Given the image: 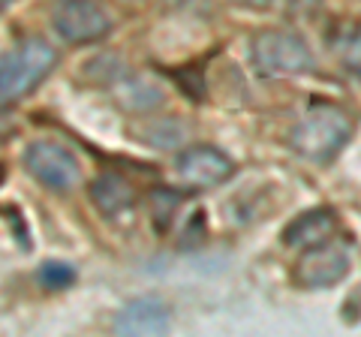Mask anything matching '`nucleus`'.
<instances>
[{
    "instance_id": "1",
    "label": "nucleus",
    "mask_w": 361,
    "mask_h": 337,
    "mask_svg": "<svg viewBox=\"0 0 361 337\" xmlns=\"http://www.w3.org/2000/svg\"><path fill=\"white\" fill-rule=\"evenodd\" d=\"M349 139H353V115L334 103L307 109L289 130V148L310 163L334 160Z\"/></svg>"
},
{
    "instance_id": "2",
    "label": "nucleus",
    "mask_w": 361,
    "mask_h": 337,
    "mask_svg": "<svg viewBox=\"0 0 361 337\" xmlns=\"http://www.w3.org/2000/svg\"><path fill=\"white\" fill-rule=\"evenodd\" d=\"M54 61L58 54L42 39H25L0 54V106L27 97L54 70Z\"/></svg>"
},
{
    "instance_id": "3",
    "label": "nucleus",
    "mask_w": 361,
    "mask_h": 337,
    "mask_svg": "<svg viewBox=\"0 0 361 337\" xmlns=\"http://www.w3.org/2000/svg\"><path fill=\"white\" fill-rule=\"evenodd\" d=\"M250 58L256 73L265 78L304 75L316 66L310 46L292 30H259L250 39Z\"/></svg>"
},
{
    "instance_id": "4",
    "label": "nucleus",
    "mask_w": 361,
    "mask_h": 337,
    "mask_svg": "<svg viewBox=\"0 0 361 337\" xmlns=\"http://www.w3.org/2000/svg\"><path fill=\"white\" fill-rule=\"evenodd\" d=\"M355 244L349 238H325L322 244H313L301 253L295 265V280L304 289H325L343 280L353 268Z\"/></svg>"
},
{
    "instance_id": "5",
    "label": "nucleus",
    "mask_w": 361,
    "mask_h": 337,
    "mask_svg": "<svg viewBox=\"0 0 361 337\" xmlns=\"http://www.w3.org/2000/svg\"><path fill=\"white\" fill-rule=\"evenodd\" d=\"M25 166L39 184L58 190V193L73 190L82 178L78 157L61 142H30L25 151Z\"/></svg>"
},
{
    "instance_id": "6",
    "label": "nucleus",
    "mask_w": 361,
    "mask_h": 337,
    "mask_svg": "<svg viewBox=\"0 0 361 337\" xmlns=\"http://www.w3.org/2000/svg\"><path fill=\"white\" fill-rule=\"evenodd\" d=\"M51 25L66 42H94L111 30V16L97 0H54Z\"/></svg>"
},
{
    "instance_id": "7",
    "label": "nucleus",
    "mask_w": 361,
    "mask_h": 337,
    "mask_svg": "<svg viewBox=\"0 0 361 337\" xmlns=\"http://www.w3.org/2000/svg\"><path fill=\"white\" fill-rule=\"evenodd\" d=\"M235 172V163L229 154H223L214 145H196L178 154L175 160V175L178 181L190 190H208L223 184L226 178Z\"/></svg>"
},
{
    "instance_id": "8",
    "label": "nucleus",
    "mask_w": 361,
    "mask_h": 337,
    "mask_svg": "<svg viewBox=\"0 0 361 337\" xmlns=\"http://www.w3.org/2000/svg\"><path fill=\"white\" fill-rule=\"evenodd\" d=\"M172 319H169L166 307L154 298H139L127 305L118 319H115V331L118 334H139V337H151V334H169Z\"/></svg>"
},
{
    "instance_id": "9",
    "label": "nucleus",
    "mask_w": 361,
    "mask_h": 337,
    "mask_svg": "<svg viewBox=\"0 0 361 337\" xmlns=\"http://www.w3.org/2000/svg\"><path fill=\"white\" fill-rule=\"evenodd\" d=\"M334 232H337V217L329 208H316V211H307V214H301L289 223L283 229V241H286V247H295V250H307V247L331 238Z\"/></svg>"
},
{
    "instance_id": "10",
    "label": "nucleus",
    "mask_w": 361,
    "mask_h": 337,
    "mask_svg": "<svg viewBox=\"0 0 361 337\" xmlns=\"http://www.w3.org/2000/svg\"><path fill=\"white\" fill-rule=\"evenodd\" d=\"M90 199L97 202V208L103 211V214L118 217L123 211L133 208L135 190L127 178H121L115 172H103L99 178H94V184H90Z\"/></svg>"
},
{
    "instance_id": "11",
    "label": "nucleus",
    "mask_w": 361,
    "mask_h": 337,
    "mask_svg": "<svg viewBox=\"0 0 361 337\" xmlns=\"http://www.w3.org/2000/svg\"><path fill=\"white\" fill-rule=\"evenodd\" d=\"M39 280L45 289H66V286H73V280H75V268L66 262H45L39 268Z\"/></svg>"
},
{
    "instance_id": "12",
    "label": "nucleus",
    "mask_w": 361,
    "mask_h": 337,
    "mask_svg": "<svg viewBox=\"0 0 361 337\" xmlns=\"http://www.w3.org/2000/svg\"><path fill=\"white\" fill-rule=\"evenodd\" d=\"M232 4L247 6V9H268V6H274V0H232Z\"/></svg>"
},
{
    "instance_id": "13",
    "label": "nucleus",
    "mask_w": 361,
    "mask_h": 337,
    "mask_svg": "<svg viewBox=\"0 0 361 337\" xmlns=\"http://www.w3.org/2000/svg\"><path fill=\"white\" fill-rule=\"evenodd\" d=\"M13 4H16V0H0V13H4L6 6H13Z\"/></svg>"
},
{
    "instance_id": "14",
    "label": "nucleus",
    "mask_w": 361,
    "mask_h": 337,
    "mask_svg": "<svg viewBox=\"0 0 361 337\" xmlns=\"http://www.w3.org/2000/svg\"><path fill=\"white\" fill-rule=\"evenodd\" d=\"M0 181H4V168H0Z\"/></svg>"
}]
</instances>
